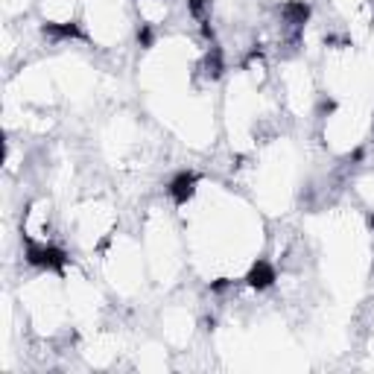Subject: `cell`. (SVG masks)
<instances>
[{
  "instance_id": "6da1fadb",
  "label": "cell",
  "mask_w": 374,
  "mask_h": 374,
  "mask_svg": "<svg viewBox=\"0 0 374 374\" xmlns=\"http://www.w3.org/2000/svg\"><path fill=\"white\" fill-rule=\"evenodd\" d=\"M193 187H196V175H193V173H179V175H175V179L170 182L167 190H170V196H173L175 205H184V202L193 196Z\"/></svg>"
},
{
  "instance_id": "7a4b0ae2",
  "label": "cell",
  "mask_w": 374,
  "mask_h": 374,
  "mask_svg": "<svg viewBox=\"0 0 374 374\" xmlns=\"http://www.w3.org/2000/svg\"><path fill=\"white\" fill-rule=\"evenodd\" d=\"M249 287H255V290H266L269 284L275 281V269L269 266L266 260H258L255 266H251V272H249Z\"/></svg>"
}]
</instances>
